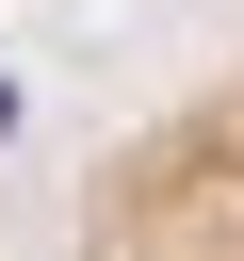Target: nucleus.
I'll list each match as a JSON object with an SVG mask.
<instances>
[{
	"mask_svg": "<svg viewBox=\"0 0 244 261\" xmlns=\"http://www.w3.org/2000/svg\"><path fill=\"white\" fill-rule=\"evenodd\" d=\"M65 261H244V65L98 147Z\"/></svg>",
	"mask_w": 244,
	"mask_h": 261,
	"instance_id": "1",
	"label": "nucleus"
}]
</instances>
